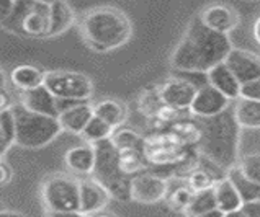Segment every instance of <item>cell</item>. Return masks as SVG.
<instances>
[{
    "label": "cell",
    "mask_w": 260,
    "mask_h": 217,
    "mask_svg": "<svg viewBox=\"0 0 260 217\" xmlns=\"http://www.w3.org/2000/svg\"><path fill=\"white\" fill-rule=\"evenodd\" d=\"M234 49L228 34H221L205 26L200 17H195L175 48L170 64L182 72L208 74L219 64H224Z\"/></svg>",
    "instance_id": "6da1fadb"
},
{
    "label": "cell",
    "mask_w": 260,
    "mask_h": 217,
    "mask_svg": "<svg viewBox=\"0 0 260 217\" xmlns=\"http://www.w3.org/2000/svg\"><path fill=\"white\" fill-rule=\"evenodd\" d=\"M197 126L200 131L198 151L208 162L226 173L239 165L241 126L236 121L234 110L229 108L214 118H197Z\"/></svg>",
    "instance_id": "7a4b0ae2"
},
{
    "label": "cell",
    "mask_w": 260,
    "mask_h": 217,
    "mask_svg": "<svg viewBox=\"0 0 260 217\" xmlns=\"http://www.w3.org/2000/svg\"><path fill=\"white\" fill-rule=\"evenodd\" d=\"M133 25L128 15L115 7H96L88 10L80 21V34L95 52H108L128 43Z\"/></svg>",
    "instance_id": "3957f363"
},
{
    "label": "cell",
    "mask_w": 260,
    "mask_h": 217,
    "mask_svg": "<svg viewBox=\"0 0 260 217\" xmlns=\"http://www.w3.org/2000/svg\"><path fill=\"white\" fill-rule=\"evenodd\" d=\"M96 163L93 170V179L108 191L111 198L118 201L131 199L133 178L126 175L120 165V152L113 146L111 139L95 144Z\"/></svg>",
    "instance_id": "277c9868"
},
{
    "label": "cell",
    "mask_w": 260,
    "mask_h": 217,
    "mask_svg": "<svg viewBox=\"0 0 260 217\" xmlns=\"http://www.w3.org/2000/svg\"><path fill=\"white\" fill-rule=\"evenodd\" d=\"M51 23V2L23 0L15 2L9 18L2 20V26L13 34L26 38H46Z\"/></svg>",
    "instance_id": "5b68a950"
},
{
    "label": "cell",
    "mask_w": 260,
    "mask_h": 217,
    "mask_svg": "<svg viewBox=\"0 0 260 217\" xmlns=\"http://www.w3.org/2000/svg\"><path fill=\"white\" fill-rule=\"evenodd\" d=\"M17 121V144L26 149H40L53 142L62 131L59 119L36 115L20 103L12 106Z\"/></svg>",
    "instance_id": "8992f818"
},
{
    "label": "cell",
    "mask_w": 260,
    "mask_h": 217,
    "mask_svg": "<svg viewBox=\"0 0 260 217\" xmlns=\"http://www.w3.org/2000/svg\"><path fill=\"white\" fill-rule=\"evenodd\" d=\"M41 196L48 211L80 212V179L69 175H53L44 179Z\"/></svg>",
    "instance_id": "52a82bcc"
},
{
    "label": "cell",
    "mask_w": 260,
    "mask_h": 217,
    "mask_svg": "<svg viewBox=\"0 0 260 217\" xmlns=\"http://www.w3.org/2000/svg\"><path fill=\"white\" fill-rule=\"evenodd\" d=\"M44 85L56 98L88 101L93 93V84L85 74L72 70L46 72Z\"/></svg>",
    "instance_id": "ba28073f"
},
{
    "label": "cell",
    "mask_w": 260,
    "mask_h": 217,
    "mask_svg": "<svg viewBox=\"0 0 260 217\" xmlns=\"http://www.w3.org/2000/svg\"><path fill=\"white\" fill-rule=\"evenodd\" d=\"M169 196V182L157 175L143 173L133 178L131 199L143 204H154Z\"/></svg>",
    "instance_id": "9c48e42d"
},
{
    "label": "cell",
    "mask_w": 260,
    "mask_h": 217,
    "mask_svg": "<svg viewBox=\"0 0 260 217\" xmlns=\"http://www.w3.org/2000/svg\"><path fill=\"white\" fill-rule=\"evenodd\" d=\"M229 103L231 100L208 84L197 92L195 100L190 106V113L195 118H214L229 110Z\"/></svg>",
    "instance_id": "30bf717a"
},
{
    "label": "cell",
    "mask_w": 260,
    "mask_h": 217,
    "mask_svg": "<svg viewBox=\"0 0 260 217\" xmlns=\"http://www.w3.org/2000/svg\"><path fill=\"white\" fill-rule=\"evenodd\" d=\"M198 92V88L195 85H191L190 82L183 80V79H170L167 80L164 85L159 90V96L162 103L169 108L174 110H190L193 100H195V95Z\"/></svg>",
    "instance_id": "8fae6325"
},
{
    "label": "cell",
    "mask_w": 260,
    "mask_h": 217,
    "mask_svg": "<svg viewBox=\"0 0 260 217\" xmlns=\"http://www.w3.org/2000/svg\"><path fill=\"white\" fill-rule=\"evenodd\" d=\"M241 85L260 80V57L249 51L234 48L224 62Z\"/></svg>",
    "instance_id": "7c38bea8"
},
{
    "label": "cell",
    "mask_w": 260,
    "mask_h": 217,
    "mask_svg": "<svg viewBox=\"0 0 260 217\" xmlns=\"http://www.w3.org/2000/svg\"><path fill=\"white\" fill-rule=\"evenodd\" d=\"M20 104L25 110L31 111V113L59 119L57 98L46 88V85H41L35 90H28V92H21Z\"/></svg>",
    "instance_id": "4fadbf2b"
},
{
    "label": "cell",
    "mask_w": 260,
    "mask_h": 217,
    "mask_svg": "<svg viewBox=\"0 0 260 217\" xmlns=\"http://www.w3.org/2000/svg\"><path fill=\"white\" fill-rule=\"evenodd\" d=\"M200 18L210 29L221 34H229L233 29L237 28L239 25V15L236 13L234 9L228 5H210L200 13Z\"/></svg>",
    "instance_id": "5bb4252c"
},
{
    "label": "cell",
    "mask_w": 260,
    "mask_h": 217,
    "mask_svg": "<svg viewBox=\"0 0 260 217\" xmlns=\"http://www.w3.org/2000/svg\"><path fill=\"white\" fill-rule=\"evenodd\" d=\"M108 191L95 179H80V214L90 217L102 212L110 201Z\"/></svg>",
    "instance_id": "9a60e30c"
},
{
    "label": "cell",
    "mask_w": 260,
    "mask_h": 217,
    "mask_svg": "<svg viewBox=\"0 0 260 217\" xmlns=\"http://www.w3.org/2000/svg\"><path fill=\"white\" fill-rule=\"evenodd\" d=\"M208 82H210V85H213L218 92H221L231 101L241 98L242 85L239 84V80L234 77V74L229 70V67L226 64H219L208 72Z\"/></svg>",
    "instance_id": "2e32d148"
},
{
    "label": "cell",
    "mask_w": 260,
    "mask_h": 217,
    "mask_svg": "<svg viewBox=\"0 0 260 217\" xmlns=\"http://www.w3.org/2000/svg\"><path fill=\"white\" fill-rule=\"evenodd\" d=\"M66 165H68L72 171L82 175H93L95 163H96V151L95 146L85 144V146H77L71 149L64 157Z\"/></svg>",
    "instance_id": "e0dca14e"
},
{
    "label": "cell",
    "mask_w": 260,
    "mask_h": 217,
    "mask_svg": "<svg viewBox=\"0 0 260 217\" xmlns=\"http://www.w3.org/2000/svg\"><path fill=\"white\" fill-rule=\"evenodd\" d=\"M93 106H90L87 103L79 104V106L72 108L69 111H66L61 116H59V123L62 126V131H68L72 134H80L85 131V128L88 126V123L93 119Z\"/></svg>",
    "instance_id": "ac0fdd59"
},
{
    "label": "cell",
    "mask_w": 260,
    "mask_h": 217,
    "mask_svg": "<svg viewBox=\"0 0 260 217\" xmlns=\"http://www.w3.org/2000/svg\"><path fill=\"white\" fill-rule=\"evenodd\" d=\"M76 21V13L68 2H51V23L46 38H54V36L62 34L64 31L74 25Z\"/></svg>",
    "instance_id": "d6986e66"
},
{
    "label": "cell",
    "mask_w": 260,
    "mask_h": 217,
    "mask_svg": "<svg viewBox=\"0 0 260 217\" xmlns=\"http://www.w3.org/2000/svg\"><path fill=\"white\" fill-rule=\"evenodd\" d=\"M44 79H46V72L35 65H17L10 72V82L20 92H28L44 85Z\"/></svg>",
    "instance_id": "ffe728a7"
},
{
    "label": "cell",
    "mask_w": 260,
    "mask_h": 217,
    "mask_svg": "<svg viewBox=\"0 0 260 217\" xmlns=\"http://www.w3.org/2000/svg\"><path fill=\"white\" fill-rule=\"evenodd\" d=\"M214 194H216L218 209L224 214L237 211V209H242V206H244V201L241 198L239 191H237L234 183L228 176L219 179L216 183V186H214Z\"/></svg>",
    "instance_id": "44dd1931"
},
{
    "label": "cell",
    "mask_w": 260,
    "mask_h": 217,
    "mask_svg": "<svg viewBox=\"0 0 260 217\" xmlns=\"http://www.w3.org/2000/svg\"><path fill=\"white\" fill-rule=\"evenodd\" d=\"M93 115L96 118L103 119V121H107L110 126H113V128H118V126H121L126 121V118H128V108H126L124 103L121 101L108 98L95 104Z\"/></svg>",
    "instance_id": "7402d4cb"
},
{
    "label": "cell",
    "mask_w": 260,
    "mask_h": 217,
    "mask_svg": "<svg viewBox=\"0 0 260 217\" xmlns=\"http://www.w3.org/2000/svg\"><path fill=\"white\" fill-rule=\"evenodd\" d=\"M234 116L241 129H260V101L241 98L234 106Z\"/></svg>",
    "instance_id": "603a6c76"
},
{
    "label": "cell",
    "mask_w": 260,
    "mask_h": 217,
    "mask_svg": "<svg viewBox=\"0 0 260 217\" xmlns=\"http://www.w3.org/2000/svg\"><path fill=\"white\" fill-rule=\"evenodd\" d=\"M17 144V121L13 110H4L0 113V155L5 157L7 151Z\"/></svg>",
    "instance_id": "cb8c5ba5"
},
{
    "label": "cell",
    "mask_w": 260,
    "mask_h": 217,
    "mask_svg": "<svg viewBox=\"0 0 260 217\" xmlns=\"http://www.w3.org/2000/svg\"><path fill=\"white\" fill-rule=\"evenodd\" d=\"M228 178L231 179L237 188V191H239L244 204L252 203V201H260V185H255V183H252L250 179H247L242 175L239 167H234L233 170H229Z\"/></svg>",
    "instance_id": "d4e9b609"
},
{
    "label": "cell",
    "mask_w": 260,
    "mask_h": 217,
    "mask_svg": "<svg viewBox=\"0 0 260 217\" xmlns=\"http://www.w3.org/2000/svg\"><path fill=\"white\" fill-rule=\"evenodd\" d=\"M115 134V128L113 126H110L107 121H103V119L93 116V119L88 126L85 128V131L82 132V137L85 139L87 144H99V142H103V140H108L113 137Z\"/></svg>",
    "instance_id": "484cf974"
},
{
    "label": "cell",
    "mask_w": 260,
    "mask_h": 217,
    "mask_svg": "<svg viewBox=\"0 0 260 217\" xmlns=\"http://www.w3.org/2000/svg\"><path fill=\"white\" fill-rule=\"evenodd\" d=\"M213 209H218L214 188L195 193V198H193L191 204L188 206L187 211H185V214H187V217H198V215H202V214H206V212L213 211Z\"/></svg>",
    "instance_id": "4316f807"
},
{
    "label": "cell",
    "mask_w": 260,
    "mask_h": 217,
    "mask_svg": "<svg viewBox=\"0 0 260 217\" xmlns=\"http://www.w3.org/2000/svg\"><path fill=\"white\" fill-rule=\"evenodd\" d=\"M111 142L118 149V152H126V151L144 152V139L131 129H121L115 132L113 137H111Z\"/></svg>",
    "instance_id": "83f0119b"
},
{
    "label": "cell",
    "mask_w": 260,
    "mask_h": 217,
    "mask_svg": "<svg viewBox=\"0 0 260 217\" xmlns=\"http://www.w3.org/2000/svg\"><path fill=\"white\" fill-rule=\"evenodd\" d=\"M218 182L219 179H216V176H214L213 173H210L208 170H203V168H198L195 171H191V175L188 176V186L195 193L211 190L216 186Z\"/></svg>",
    "instance_id": "f1b7e54d"
},
{
    "label": "cell",
    "mask_w": 260,
    "mask_h": 217,
    "mask_svg": "<svg viewBox=\"0 0 260 217\" xmlns=\"http://www.w3.org/2000/svg\"><path fill=\"white\" fill-rule=\"evenodd\" d=\"M120 165H121V170L126 175L138 173V171L141 168H144V165H146L144 152H141V151L120 152Z\"/></svg>",
    "instance_id": "f546056e"
},
{
    "label": "cell",
    "mask_w": 260,
    "mask_h": 217,
    "mask_svg": "<svg viewBox=\"0 0 260 217\" xmlns=\"http://www.w3.org/2000/svg\"><path fill=\"white\" fill-rule=\"evenodd\" d=\"M193 198H195V191L190 186H178L169 194V204L175 211H187L188 206L191 204Z\"/></svg>",
    "instance_id": "4dcf8cb0"
},
{
    "label": "cell",
    "mask_w": 260,
    "mask_h": 217,
    "mask_svg": "<svg viewBox=\"0 0 260 217\" xmlns=\"http://www.w3.org/2000/svg\"><path fill=\"white\" fill-rule=\"evenodd\" d=\"M237 167L247 179H250L255 185H260V154L246 155Z\"/></svg>",
    "instance_id": "1f68e13d"
},
{
    "label": "cell",
    "mask_w": 260,
    "mask_h": 217,
    "mask_svg": "<svg viewBox=\"0 0 260 217\" xmlns=\"http://www.w3.org/2000/svg\"><path fill=\"white\" fill-rule=\"evenodd\" d=\"M241 98L242 100L260 101V80L250 82V84L242 85V88H241Z\"/></svg>",
    "instance_id": "d6a6232c"
},
{
    "label": "cell",
    "mask_w": 260,
    "mask_h": 217,
    "mask_svg": "<svg viewBox=\"0 0 260 217\" xmlns=\"http://www.w3.org/2000/svg\"><path fill=\"white\" fill-rule=\"evenodd\" d=\"M12 176H13L12 167L2 159V162H0V183H2V185H7V183H9L10 179H12Z\"/></svg>",
    "instance_id": "836d02e7"
},
{
    "label": "cell",
    "mask_w": 260,
    "mask_h": 217,
    "mask_svg": "<svg viewBox=\"0 0 260 217\" xmlns=\"http://www.w3.org/2000/svg\"><path fill=\"white\" fill-rule=\"evenodd\" d=\"M247 217H260V201H252L242 206Z\"/></svg>",
    "instance_id": "e575fe53"
},
{
    "label": "cell",
    "mask_w": 260,
    "mask_h": 217,
    "mask_svg": "<svg viewBox=\"0 0 260 217\" xmlns=\"http://www.w3.org/2000/svg\"><path fill=\"white\" fill-rule=\"evenodd\" d=\"M13 7H15V2H12V0H5V2L0 4V20L9 18L10 13L13 12Z\"/></svg>",
    "instance_id": "d590c367"
},
{
    "label": "cell",
    "mask_w": 260,
    "mask_h": 217,
    "mask_svg": "<svg viewBox=\"0 0 260 217\" xmlns=\"http://www.w3.org/2000/svg\"><path fill=\"white\" fill-rule=\"evenodd\" d=\"M46 217H85L80 212H68V211H48Z\"/></svg>",
    "instance_id": "8d00e7d4"
},
{
    "label": "cell",
    "mask_w": 260,
    "mask_h": 217,
    "mask_svg": "<svg viewBox=\"0 0 260 217\" xmlns=\"http://www.w3.org/2000/svg\"><path fill=\"white\" fill-rule=\"evenodd\" d=\"M0 217H26V215L21 214V212H17V211H9V209H4V211L0 212Z\"/></svg>",
    "instance_id": "74e56055"
},
{
    "label": "cell",
    "mask_w": 260,
    "mask_h": 217,
    "mask_svg": "<svg viewBox=\"0 0 260 217\" xmlns=\"http://www.w3.org/2000/svg\"><path fill=\"white\" fill-rule=\"evenodd\" d=\"M198 217H224V212L219 211V209H213V211L206 212V214H202V215H198Z\"/></svg>",
    "instance_id": "f35d334b"
},
{
    "label": "cell",
    "mask_w": 260,
    "mask_h": 217,
    "mask_svg": "<svg viewBox=\"0 0 260 217\" xmlns=\"http://www.w3.org/2000/svg\"><path fill=\"white\" fill-rule=\"evenodd\" d=\"M254 38L260 46V17L255 20V25H254Z\"/></svg>",
    "instance_id": "ab89813d"
},
{
    "label": "cell",
    "mask_w": 260,
    "mask_h": 217,
    "mask_svg": "<svg viewBox=\"0 0 260 217\" xmlns=\"http://www.w3.org/2000/svg\"><path fill=\"white\" fill-rule=\"evenodd\" d=\"M224 217H247V215L244 212V209H237V211H233V212H226Z\"/></svg>",
    "instance_id": "60d3db41"
},
{
    "label": "cell",
    "mask_w": 260,
    "mask_h": 217,
    "mask_svg": "<svg viewBox=\"0 0 260 217\" xmlns=\"http://www.w3.org/2000/svg\"><path fill=\"white\" fill-rule=\"evenodd\" d=\"M90 217H118V215H115V214H110V212H96V214H93V215H90Z\"/></svg>",
    "instance_id": "b9f144b4"
}]
</instances>
